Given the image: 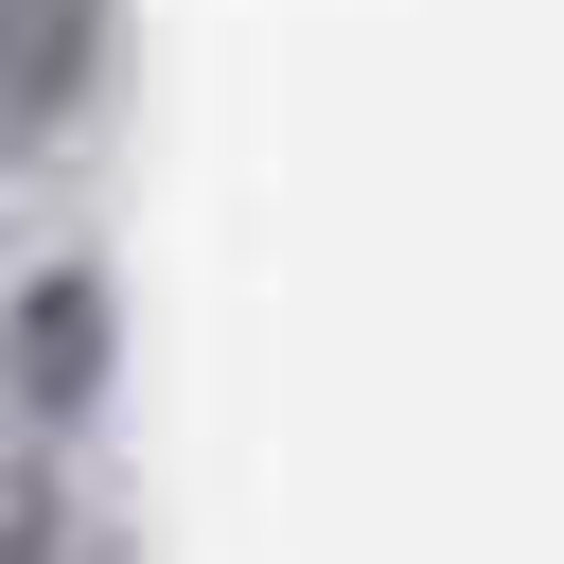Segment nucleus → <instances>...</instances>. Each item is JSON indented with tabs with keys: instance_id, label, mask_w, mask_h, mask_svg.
Listing matches in <instances>:
<instances>
[{
	"instance_id": "obj_1",
	"label": "nucleus",
	"mask_w": 564,
	"mask_h": 564,
	"mask_svg": "<svg viewBox=\"0 0 564 564\" xmlns=\"http://www.w3.org/2000/svg\"><path fill=\"white\" fill-rule=\"evenodd\" d=\"M106 88H123V0H0V159L88 141Z\"/></svg>"
},
{
	"instance_id": "obj_2",
	"label": "nucleus",
	"mask_w": 564,
	"mask_h": 564,
	"mask_svg": "<svg viewBox=\"0 0 564 564\" xmlns=\"http://www.w3.org/2000/svg\"><path fill=\"white\" fill-rule=\"evenodd\" d=\"M0 405H18L35 441L106 405V264H35V282L0 300Z\"/></svg>"
},
{
	"instance_id": "obj_3",
	"label": "nucleus",
	"mask_w": 564,
	"mask_h": 564,
	"mask_svg": "<svg viewBox=\"0 0 564 564\" xmlns=\"http://www.w3.org/2000/svg\"><path fill=\"white\" fill-rule=\"evenodd\" d=\"M0 564H70V511H53L35 458H0Z\"/></svg>"
}]
</instances>
